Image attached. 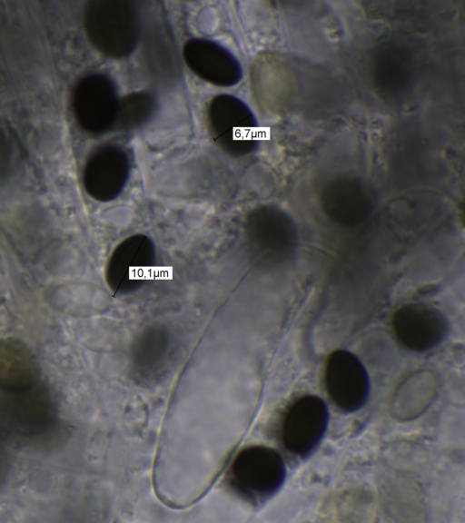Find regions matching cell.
<instances>
[{"label": "cell", "mask_w": 465, "mask_h": 523, "mask_svg": "<svg viewBox=\"0 0 465 523\" xmlns=\"http://www.w3.org/2000/svg\"><path fill=\"white\" fill-rule=\"evenodd\" d=\"M243 239L251 262L259 269L281 268L294 258L298 228L292 216L278 206L253 208L243 222Z\"/></svg>", "instance_id": "1"}, {"label": "cell", "mask_w": 465, "mask_h": 523, "mask_svg": "<svg viewBox=\"0 0 465 523\" xmlns=\"http://www.w3.org/2000/svg\"><path fill=\"white\" fill-rule=\"evenodd\" d=\"M87 37L101 54L114 59L129 56L139 37L136 11L126 0H94L84 17Z\"/></svg>", "instance_id": "2"}, {"label": "cell", "mask_w": 465, "mask_h": 523, "mask_svg": "<svg viewBox=\"0 0 465 523\" xmlns=\"http://www.w3.org/2000/svg\"><path fill=\"white\" fill-rule=\"evenodd\" d=\"M207 122L213 140L226 153L239 157L257 149V122L241 99L226 94L214 96L207 109Z\"/></svg>", "instance_id": "3"}, {"label": "cell", "mask_w": 465, "mask_h": 523, "mask_svg": "<svg viewBox=\"0 0 465 523\" xmlns=\"http://www.w3.org/2000/svg\"><path fill=\"white\" fill-rule=\"evenodd\" d=\"M286 477L282 456L276 449L262 445L243 449L231 467L233 485L255 500H266L278 493Z\"/></svg>", "instance_id": "4"}, {"label": "cell", "mask_w": 465, "mask_h": 523, "mask_svg": "<svg viewBox=\"0 0 465 523\" xmlns=\"http://www.w3.org/2000/svg\"><path fill=\"white\" fill-rule=\"evenodd\" d=\"M0 398V434L33 438L53 427L56 410L49 392L40 385Z\"/></svg>", "instance_id": "5"}, {"label": "cell", "mask_w": 465, "mask_h": 523, "mask_svg": "<svg viewBox=\"0 0 465 523\" xmlns=\"http://www.w3.org/2000/svg\"><path fill=\"white\" fill-rule=\"evenodd\" d=\"M328 405L318 395L298 397L287 409L281 427L282 442L293 456L311 457L321 445L329 425Z\"/></svg>", "instance_id": "6"}, {"label": "cell", "mask_w": 465, "mask_h": 523, "mask_svg": "<svg viewBox=\"0 0 465 523\" xmlns=\"http://www.w3.org/2000/svg\"><path fill=\"white\" fill-rule=\"evenodd\" d=\"M323 383L330 400L344 413L359 411L370 397L368 370L358 356L348 350H335L328 355Z\"/></svg>", "instance_id": "7"}, {"label": "cell", "mask_w": 465, "mask_h": 523, "mask_svg": "<svg viewBox=\"0 0 465 523\" xmlns=\"http://www.w3.org/2000/svg\"><path fill=\"white\" fill-rule=\"evenodd\" d=\"M156 262L151 238L137 233L122 241L111 253L105 268V280L112 291L127 294L141 289L149 279Z\"/></svg>", "instance_id": "8"}, {"label": "cell", "mask_w": 465, "mask_h": 523, "mask_svg": "<svg viewBox=\"0 0 465 523\" xmlns=\"http://www.w3.org/2000/svg\"><path fill=\"white\" fill-rule=\"evenodd\" d=\"M391 329L403 348L422 353L433 350L446 339L450 324L439 309L423 303H408L392 314Z\"/></svg>", "instance_id": "9"}, {"label": "cell", "mask_w": 465, "mask_h": 523, "mask_svg": "<svg viewBox=\"0 0 465 523\" xmlns=\"http://www.w3.org/2000/svg\"><path fill=\"white\" fill-rule=\"evenodd\" d=\"M118 103L114 83L100 74L81 79L74 94L75 117L84 130L94 133L106 132L114 126Z\"/></svg>", "instance_id": "10"}, {"label": "cell", "mask_w": 465, "mask_h": 523, "mask_svg": "<svg viewBox=\"0 0 465 523\" xmlns=\"http://www.w3.org/2000/svg\"><path fill=\"white\" fill-rule=\"evenodd\" d=\"M130 174V162L122 148L105 145L88 159L84 170V186L99 202H110L124 189Z\"/></svg>", "instance_id": "11"}, {"label": "cell", "mask_w": 465, "mask_h": 523, "mask_svg": "<svg viewBox=\"0 0 465 523\" xmlns=\"http://www.w3.org/2000/svg\"><path fill=\"white\" fill-rule=\"evenodd\" d=\"M183 55L191 71L212 84L230 87L242 78V67L236 57L212 40H188L183 45Z\"/></svg>", "instance_id": "12"}, {"label": "cell", "mask_w": 465, "mask_h": 523, "mask_svg": "<svg viewBox=\"0 0 465 523\" xmlns=\"http://www.w3.org/2000/svg\"><path fill=\"white\" fill-rule=\"evenodd\" d=\"M321 205L325 215L338 226L354 228L370 215L371 202L361 182L351 177H339L322 190Z\"/></svg>", "instance_id": "13"}, {"label": "cell", "mask_w": 465, "mask_h": 523, "mask_svg": "<svg viewBox=\"0 0 465 523\" xmlns=\"http://www.w3.org/2000/svg\"><path fill=\"white\" fill-rule=\"evenodd\" d=\"M37 366L30 350L12 339H0V390L18 393L37 384Z\"/></svg>", "instance_id": "14"}, {"label": "cell", "mask_w": 465, "mask_h": 523, "mask_svg": "<svg viewBox=\"0 0 465 523\" xmlns=\"http://www.w3.org/2000/svg\"><path fill=\"white\" fill-rule=\"evenodd\" d=\"M171 338L163 326H152L136 339L133 348V367L143 382H153L163 374L170 355Z\"/></svg>", "instance_id": "15"}, {"label": "cell", "mask_w": 465, "mask_h": 523, "mask_svg": "<svg viewBox=\"0 0 465 523\" xmlns=\"http://www.w3.org/2000/svg\"><path fill=\"white\" fill-rule=\"evenodd\" d=\"M375 82L388 94H401L409 87L412 76V62L401 45L387 44L374 56Z\"/></svg>", "instance_id": "16"}, {"label": "cell", "mask_w": 465, "mask_h": 523, "mask_svg": "<svg viewBox=\"0 0 465 523\" xmlns=\"http://www.w3.org/2000/svg\"><path fill=\"white\" fill-rule=\"evenodd\" d=\"M154 110L155 100L150 94H129L119 100L114 126L124 131L138 128L147 123Z\"/></svg>", "instance_id": "17"}, {"label": "cell", "mask_w": 465, "mask_h": 523, "mask_svg": "<svg viewBox=\"0 0 465 523\" xmlns=\"http://www.w3.org/2000/svg\"><path fill=\"white\" fill-rule=\"evenodd\" d=\"M12 163V147L4 131L0 129V179L9 171Z\"/></svg>", "instance_id": "18"}, {"label": "cell", "mask_w": 465, "mask_h": 523, "mask_svg": "<svg viewBox=\"0 0 465 523\" xmlns=\"http://www.w3.org/2000/svg\"><path fill=\"white\" fill-rule=\"evenodd\" d=\"M10 469V457L5 444V438L0 434V488L6 482Z\"/></svg>", "instance_id": "19"}]
</instances>
